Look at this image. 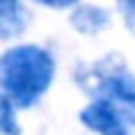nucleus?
I'll return each mask as SVG.
<instances>
[{
	"label": "nucleus",
	"instance_id": "nucleus-1",
	"mask_svg": "<svg viewBox=\"0 0 135 135\" xmlns=\"http://www.w3.org/2000/svg\"><path fill=\"white\" fill-rule=\"evenodd\" d=\"M55 60L40 45H15L0 55V90L15 108H30L48 93Z\"/></svg>",
	"mask_w": 135,
	"mask_h": 135
},
{
	"label": "nucleus",
	"instance_id": "nucleus-2",
	"mask_svg": "<svg viewBox=\"0 0 135 135\" xmlns=\"http://www.w3.org/2000/svg\"><path fill=\"white\" fill-rule=\"evenodd\" d=\"M75 80L85 93L110 100L125 120L135 125V78L118 55H108L93 65H80Z\"/></svg>",
	"mask_w": 135,
	"mask_h": 135
},
{
	"label": "nucleus",
	"instance_id": "nucleus-3",
	"mask_svg": "<svg viewBox=\"0 0 135 135\" xmlns=\"http://www.w3.org/2000/svg\"><path fill=\"white\" fill-rule=\"evenodd\" d=\"M80 123L98 135H130V123L120 110L105 98H95L80 110Z\"/></svg>",
	"mask_w": 135,
	"mask_h": 135
},
{
	"label": "nucleus",
	"instance_id": "nucleus-4",
	"mask_svg": "<svg viewBox=\"0 0 135 135\" xmlns=\"http://www.w3.org/2000/svg\"><path fill=\"white\" fill-rule=\"evenodd\" d=\"M110 23V13L100 5H75L70 15V25L73 30L83 35H98L108 28Z\"/></svg>",
	"mask_w": 135,
	"mask_h": 135
},
{
	"label": "nucleus",
	"instance_id": "nucleus-5",
	"mask_svg": "<svg viewBox=\"0 0 135 135\" xmlns=\"http://www.w3.org/2000/svg\"><path fill=\"white\" fill-rule=\"evenodd\" d=\"M28 13L20 0H0V40H13L25 33Z\"/></svg>",
	"mask_w": 135,
	"mask_h": 135
},
{
	"label": "nucleus",
	"instance_id": "nucleus-6",
	"mask_svg": "<svg viewBox=\"0 0 135 135\" xmlns=\"http://www.w3.org/2000/svg\"><path fill=\"white\" fill-rule=\"evenodd\" d=\"M0 135H20L15 105L10 103V98L3 90H0Z\"/></svg>",
	"mask_w": 135,
	"mask_h": 135
},
{
	"label": "nucleus",
	"instance_id": "nucleus-7",
	"mask_svg": "<svg viewBox=\"0 0 135 135\" xmlns=\"http://www.w3.org/2000/svg\"><path fill=\"white\" fill-rule=\"evenodd\" d=\"M118 10L125 20V28L135 35V0H118Z\"/></svg>",
	"mask_w": 135,
	"mask_h": 135
},
{
	"label": "nucleus",
	"instance_id": "nucleus-8",
	"mask_svg": "<svg viewBox=\"0 0 135 135\" xmlns=\"http://www.w3.org/2000/svg\"><path fill=\"white\" fill-rule=\"evenodd\" d=\"M33 3L43 5V8H55V10H65V8H73V5H78L80 0H33Z\"/></svg>",
	"mask_w": 135,
	"mask_h": 135
}]
</instances>
